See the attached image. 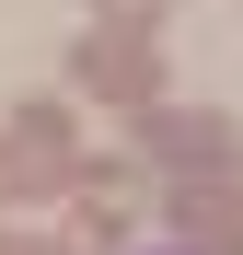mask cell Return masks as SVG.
Listing matches in <instances>:
<instances>
[{
	"label": "cell",
	"mask_w": 243,
	"mask_h": 255,
	"mask_svg": "<svg viewBox=\"0 0 243 255\" xmlns=\"http://www.w3.org/2000/svg\"><path fill=\"white\" fill-rule=\"evenodd\" d=\"M81 81L116 93V105H139L151 93V47H139V35H93V47H81Z\"/></svg>",
	"instance_id": "cell-3"
},
{
	"label": "cell",
	"mask_w": 243,
	"mask_h": 255,
	"mask_svg": "<svg viewBox=\"0 0 243 255\" xmlns=\"http://www.w3.org/2000/svg\"><path fill=\"white\" fill-rule=\"evenodd\" d=\"M12 186H70V116L58 105H35L12 128Z\"/></svg>",
	"instance_id": "cell-1"
},
{
	"label": "cell",
	"mask_w": 243,
	"mask_h": 255,
	"mask_svg": "<svg viewBox=\"0 0 243 255\" xmlns=\"http://www.w3.org/2000/svg\"><path fill=\"white\" fill-rule=\"evenodd\" d=\"M151 151H162V162H220L232 128H220V116H151Z\"/></svg>",
	"instance_id": "cell-4"
},
{
	"label": "cell",
	"mask_w": 243,
	"mask_h": 255,
	"mask_svg": "<svg viewBox=\"0 0 243 255\" xmlns=\"http://www.w3.org/2000/svg\"><path fill=\"white\" fill-rule=\"evenodd\" d=\"M0 197H12V162H0Z\"/></svg>",
	"instance_id": "cell-5"
},
{
	"label": "cell",
	"mask_w": 243,
	"mask_h": 255,
	"mask_svg": "<svg viewBox=\"0 0 243 255\" xmlns=\"http://www.w3.org/2000/svg\"><path fill=\"white\" fill-rule=\"evenodd\" d=\"M174 221H185L197 244H243V186H220V174H185V186H174Z\"/></svg>",
	"instance_id": "cell-2"
}]
</instances>
